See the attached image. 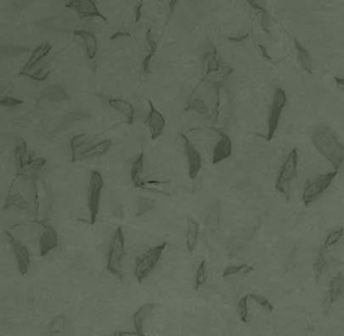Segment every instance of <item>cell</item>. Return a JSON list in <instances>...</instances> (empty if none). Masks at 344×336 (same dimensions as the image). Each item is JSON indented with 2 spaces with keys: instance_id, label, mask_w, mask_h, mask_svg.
Segmentation results:
<instances>
[{
  "instance_id": "1",
  "label": "cell",
  "mask_w": 344,
  "mask_h": 336,
  "mask_svg": "<svg viewBox=\"0 0 344 336\" xmlns=\"http://www.w3.org/2000/svg\"><path fill=\"white\" fill-rule=\"evenodd\" d=\"M311 140L319 154L338 171L344 163V144L335 131L328 126H319L312 132Z\"/></svg>"
},
{
  "instance_id": "2",
  "label": "cell",
  "mask_w": 344,
  "mask_h": 336,
  "mask_svg": "<svg viewBox=\"0 0 344 336\" xmlns=\"http://www.w3.org/2000/svg\"><path fill=\"white\" fill-rule=\"evenodd\" d=\"M299 165L298 148L294 147L281 165L275 179V188L276 192L283 195L287 201L291 198L292 183L296 179Z\"/></svg>"
},
{
  "instance_id": "3",
  "label": "cell",
  "mask_w": 344,
  "mask_h": 336,
  "mask_svg": "<svg viewBox=\"0 0 344 336\" xmlns=\"http://www.w3.org/2000/svg\"><path fill=\"white\" fill-rule=\"evenodd\" d=\"M125 256V235L123 228L118 226L111 238L108 255H107V270L119 280L123 279L122 265Z\"/></svg>"
},
{
  "instance_id": "4",
  "label": "cell",
  "mask_w": 344,
  "mask_h": 336,
  "mask_svg": "<svg viewBox=\"0 0 344 336\" xmlns=\"http://www.w3.org/2000/svg\"><path fill=\"white\" fill-rule=\"evenodd\" d=\"M167 246V242L156 244V246L149 248L137 259L134 271L138 282L141 283L148 278L149 274L152 272L155 267L158 266L160 260L162 259Z\"/></svg>"
},
{
  "instance_id": "5",
  "label": "cell",
  "mask_w": 344,
  "mask_h": 336,
  "mask_svg": "<svg viewBox=\"0 0 344 336\" xmlns=\"http://www.w3.org/2000/svg\"><path fill=\"white\" fill-rule=\"evenodd\" d=\"M104 188V179L99 171L93 170L90 173V180L87 190V204L90 213V222L94 224L97 221L102 191Z\"/></svg>"
},
{
  "instance_id": "6",
  "label": "cell",
  "mask_w": 344,
  "mask_h": 336,
  "mask_svg": "<svg viewBox=\"0 0 344 336\" xmlns=\"http://www.w3.org/2000/svg\"><path fill=\"white\" fill-rule=\"evenodd\" d=\"M337 174L338 171L333 170L309 181L302 194V201L304 205L308 207L320 198L329 189Z\"/></svg>"
},
{
  "instance_id": "7",
  "label": "cell",
  "mask_w": 344,
  "mask_h": 336,
  "mask_svg": "<svg viewBox=\"0 0 344 336\" xmlns=\"http://www.w3.org/2000/svg\"><path fill=\"white\" fill-rule=\"evenodd\" d=\"M288 97L284 89L275 88L274 91L273 102L270 108L269 118H268V132H267V140L271 141L277 131L278 122L281 113H283L285 107L287 106Z\"/></svg>"
},
{
  "instance_id": "8",
  "label": "cell",
  "mask_w": 344,
  "mask_h": 336,
  "mask_svg": "<svg viewBox=\"0 0 344 336\" xmlns=\"http://www.w3.org/2000/svg\"><path fill=\"white\" fill-rule=\"evenodd\" d=\"M181 137L183 140L184 150L188 164V174H189L191 180H195L202 169V156L197 147L192 143V141L185 134H181Z\"/></svg>"
},
{
  "instance_id": "9",
  "label": "cell",
  "mask_w": 344,
  "mask_h": 336,
  "mask_svg": "<svg viewBox=\"0 0 344 336\" xmlns=\"http://www.w3.org/2000/svg\"><path fill=\"white\" fill-rule=\"evenodd\" d=\"M6 237L8 239V242L10 244V248L12 251V254L14 256L17 269L20 272L21 276H25L28 271L29 266H30V254L27 249V247L23 242H21L19 239L15 238L11 233L5 231Z\"/></svg>"
},
{
  "instance_id": "10",
  "label": "cell",
  "mask_w": 344,
  "mask_h": 336,
  "mask_svg": "<svg viewBox=\"0 0 344 336\" xmlns=\"http://www.w3.org/2000/svg\"><path fill=\"white\" fill-rule=\"evenodd\" d=\"M147 102L149 106V111L144 120V125L149 131L150 138L155 140L163 134L167 122L165 116L162 114V112L156 109L153 103L150 100H147Z\"/></svg>"
},
{
  "instance_id": "11",
  "label": "cell",
  "mask_w": 344,
  "mask_h": 336,
  "mask_svg": "<svg viewBox=\"0 0 344 336\" xmlns=\"http://www.w3.org/2000/svg\"><path fill=\"white\" fill-rule=\"evenodd\" d=\"M65 6L69 9L74 10L81 17H98L103 21H107V18L101 13L96 3L92 1V0H71V1L66 2Z\"/></svg>"
},
{
  "instance_id": "12",
  "label": "cell",
  "mask_w": 344,
  "mask_h": 336,
  "mask_svg": "<svg viewBox=\"0 0 344 336\" xmlns=\"http://www.w3.org/2000/svg\"><path fill=\"white\" fill-rule=\"evenodd\" d=\"M219 135V138L213 148L212 155V164L217 165L221 162L227 160L232 155V141L228 134L224 132L215 130Z\"/></svg>"
},
{
  "instance_id": "13",
  "label": "cell",
  "mask_w": 344,
  "mask_h": 336,
  "mask_svg": "<svg viewBox=\"0 0 344 336\" xmlns=\"http://www.w3.org/2000/svg\"><path fill=\"white\" fill-rule=\"evenodd\" d=\"M95 143L94 137L86 134H78L70 139L71 160L73 163L83 161V157L86 151Z\"/></svg>"
},
{
  "instance_id": "14",
  "label": "cell",
  "mask_w": 344,
  "mask_h": 336,
  "mask_svg": "<svg viewBox=\"0 0 344 336\" xmlns=\"http://www.w3.org/2000/svg\"><path fill=\"white\" fill-rule=\"evenodd\" d=\"M43 230L39 239V252L41 257H46L59 246L58 232L50 223H42Z\"/></svg>"
},
{
  "instance_id": "15",
  "label": "cell",
  "mask_w": 344,
  "mask_h": 336,
  "mask_svg": "<svg viewBox=\"0 0 344 336\" xmlns=\"http://www.w3.org/2000/svg\"><path fill=\"white\" fill-rule=\"evenodd\" d=\"M73 34L82 45L87 58L89 60L95 59L98 52V42L95 35L86 29H76Z\"/></svg>"
},
{
  "instance_id": "16",
  "label": "cell",
  "mask_w": 344,
  "mask_h": 336,
  "mask_svg": "<svg viewBox=\"0 0 344 336\" xmlns=\"http://www.w3.org/2000/svg\"><path fill=\"white\" fill-rule=\"evenodd\" d=\"M52 51V45L49 43H44L40 45L38 48L35 49V51L31 53L29 56L27 62L23 66V68L20 71L21 76H26L27 74L31 73L35 68L38 66V64L51 53Z\"/></svg>"
},
{
  "instance_id": "17",
  "label": "cell",
  "mask_w": 344,
  "mask_h": 336,
  "mask_svg": "<svg viewBox=\"0 0 344 336\" xmlns=\"http://www.w3.org/2000/svg\"><path fill=\"white\" fill-rule=\"evenodd\" d=\"M106 100L111 108H113L114 110H116L118 113H120L121 115L125 117V119H127V124L129 125L133 124L135 120L136 110L134 105L130 101L122 98H115V97L106 98Z\"/></svg>"
},
{
  "instance_id": "18",
  "label": "cell",
  "mask_w": 344,
  "mask_h": 336,
  "mask_svg": "<svg viewBox=\"0 0 344 336\" xmlns=\"http://www.w3.org/2000/svg\"><path fill=\"white\" fill-rule=\"evenodd\" d=\"M199 230L200 226L198 221L192 217H188L186 228V248L190 254L194 253L196 250L199 238Z\"/></svg>"
},
{
  "instance_id": "19",
  "label": "cell",
  "mask_w": 344,
  "mask_h": 336,
  "mask_svg": "<svg viewBox=\"0 0 344 336\" xmlns=\"http://www.w3.org/2000/svg\"><path fill=\"white\" fill-rule=\"evenodd\" d=\"M14 158H15V165L17 166V171L22 169L24 166H26L31 160L35 158V155L33 152L29 151L27 148L26 141L18 137L15 144L14 149Z\"/></svg>"
},
{
  "instance_id": "20",
  "label": "cell",
  "mask_w": 344,
  "mask_h": 336,
  "mask_svg": "<svg viewBox=\"0 0 344 336\" xmlns=\"http://www.w3.org/2000/svg\"><path fill=\"white\" fill-rule=\"evenodd\" d=\"M143 165H144V154L143 152H140V154L134 160L131 167V179H132L133 184L138 189H141L142 183L144 181L142 180Z\"/></svg>"
},
{
  "instance_id": "21",
  "label": "cell",
  "mask_w": 344,
  "mask_h": 336,
  "mask_svg": "<svg viewBox=\"0 0 344 336\" xmlns=\"http://www.w3.org/2000/svg\"><path fill=\"white\" fill-rule=\"evenodd\" d=\"M145 41H146V44L148 46V53H147V55H145V57L142 60L141 68H142V71L144 73H148L149 72L150 62H151L152 58L154 57V55L156 53V49H158V43H156L154 35H153L152 30L150 28L146 29Z\"/></svg>"
},
{
  "instance_id": "22",
  "label": "cell",
  "mask_w": 344,
  "mask_h": 336,
  "mask_svg": "<svg viewBox=\"0 0 344 336\" xmlns=\"http://www.w3.org/2000/svg\"><path fill=\"white\" fill-rule=\"evenodd\" d=\"M293 41L295 44V48H296L297 55H298V61H299V64H300L301 68L304 71H306L307 73L312 74L313 65H312V58H311L309 52L295 37L293 38Z\"/></svg>"
},
{
  "instance_id": "23",
  "label": "cell",
  "mask_w": 344,
  "mask_h": 336,
  "mask_svg": "<svg viewBox=\"0 0 344 336\" xmlns=\"http://www.w3.org/2000/svg\"><path fill=\"white\" fill-rule=\"evenodd\" d=\"M344 289V277L341 272H337L330 281L328 301L329 304H334L341 296Z\"/></svg>"
},
{
  "instance_id": "24",
  "label": "cell",
  "mask_w": 344,
  "mask_h": 336,
  "mask_svg": "<svg viewBox=\"0 0 344 336\" xmlns=\"http://www.w3.org/2000/svg\"><path fill=\"white\" fill-rule=\"evenodd\" d=\"M111 146H112V140L111 139H103V140H100L98 142H95L86 151V154L83 157V160L101 157V156L107 154L108 150L111 148Z\"/></svg>"
},
{
  "instance_id": "25",
  "label": "cell",
  "mask_w": 344,
  "mask_h": 336,
  "mask_svg": "<svg viewBox=\"0 0 344 336\" xmlns=\"http://www.w3.org/2000/svg\"><path fill=\"white\" fill-rule=\"evenodd\" d=\"M10 207H15L20 210H28L29 204L25 197L19 191H12L11 189H9L4 202V209Z\"/></svg>"
},
{
  "instance_id": "26",
  "label": "cell",
  "mask_w": 344,
  "mask_h": 336,
  "mask_svg": "<svg viewBox=\"0 0 344 336\" xmlns=\"http://www.w3.org/2000/svg\"><path fill=\"white\" fill-rule=\"evenodd\" d=\"M255 271V268L248 264H240V265H232L228 266L224 269L222 272V278L227 279L237 274H248Z\"/></svg>"
},
{
  "instance_id": "27",
  "label": "cell",
  "mask_w": 344,
  "mask_h": 336,
  "mask_svg": "<svg viewBox=\"0 0 344 336\" xmlns=\"http://www.w3.org/2000/svg\"><path fill=\"white\" fill-rule=\"evenodd\" d=\"M343 236H344V227L343 226H339L337 228L332 229L328 233V235L326 236V238L323 242V249L325 251H327V250L335 247Z\"/></svg>"
},
{
  "instance_id": "28",
  "label": "cell",
  "mask_w": 344,
  "mask_h": 336,
  "mask_svg": "<svg viewBox=\"0 0 344 336\" xmlns=\"http://www.w3.org/2000/svg\"><path fill=\"white\" fill-rule=\"evenodd\" d=\"M204 62H205V72L207 75L221 70L220 64H219L216 57V51H214L213 53L211 52L206 53L204 56Z\"/></svg>"
},
{
  "instance_id": "29",
  "label": "cell",
  "mask_w": 344,
  "mask_h": 336,
  "mask_svg": "<svg viewBox=\"0 0 344 336\" xmlns=\"http://www.w3.org/2000/svg\"><path fill=\"white\" fill-rule=\"evenodd\" d=\"M152 309L151 304H146L136 313L135 315V326L138 330V334H142V321L145 318V316L150 312Z\"/></svg>"
},
{
  "instance_id": "30",
  "label": "cell",
  "mask_w": 344,
  "mask_h": 336,
  "mask_svg": "<svg viewBox=\"0 0 344 336\" xmlns=\"http://www.w3.org/2000/svg\"><path fill=\"white\" fill-rule=\"evenodd\" d=\"M185 111H195L200 114H205L208 112V107L205 104V102L199 98H191L187 102V105L185 106Z\"/></svg>"
},
{
  "instance_id": "31",
  "label": "cell",
  "mask_w": 344,
  "mask_h": 336,
  "mask_svg": "<svg viewBox=\"0 0 344 336\" xmlns=\"http://www.w3.org/2000/svg\"><path fill=\"white\" fill-rule=\"evenodd\" d=\"M207 281V265L206 261H201L196 271V278H195V289L199 290L202 288Z\"/></svg>"
},
{
  "instance_id": "32",
  "label": "cell",
  "mask_w": 344,
  "mask_h": 336,
  "mask_svg": "<svg viewBox=\"0 0 344 336\" xmlns=\"http://www.w3.org/2000/svg\"><path fill=\"white\" fill-rule=\"evenodd\" d=\"M248 300H249V295L246 294L242 296L239 301H238V314L240 317V320L243 323H248L249 321V309H248Z\"/></svg>"
},
{
  "instance_id": "33",
  "label": "cell",
  "mask_w": 344,
  "mask_h": 336,
  "mask_svg": "<svg viewBox=\"0 0 344 336\" xmlns=\"http://www.w3.org/2000/svg\"><path fill=\"white\" fill-rule=\"evenodd\" d=\"M249 299L254 300L257 304H259L262 308H264L268 312H273L274 311V306L273 304L267 299L265 296L257 294V293H249Z\"/></svg>"
},
{
  "instance_id": "34",
  "label": "cell",
  "mask_w": 344,
  "mask_h": 336,
  "mask_svg": "<svg viewBox=\"0 0 344 336\" xmlns=\"http://www.w3.org/2000/svg\"><path fill=\"white\" fill-rule=\"evenodd\" d=\"M154 208V202L149 198H141L138 205L137 216H142L145 213L149 212Z\"/></svg>"
},
{
  "instance_id": "35",
  "label": "cell",
  "mask_w": 344,
  "mask_h": 336,
  "mask_svg": "<svg viewBox=\"0 0 344 336\" xmlns=\"http://www.w3.org/2000/svg\"><path fill=\"white\" fill-rule=\"evenodd\" d=\"M23 100L15 98V97H11V96H2L0 98V104H1L3 107H7V108H15L17 106H20L23 104Z\"/></svg>"
},
{
  "instance_id": "36",
  "label": "cell",
  "mask_w": 344,
  "mask_h": 336,
  "mask_svg": "<svg viewBox=\"0 0 344 336\" xmlns=\"http://www.w3.org/2000/svg\"><path fill=\"white\" fill-rule=\"evenodd\" d=\"M50 75V70L45 68L41 70H35L34 72H31L26 75V77L33 79L35 81H44L47 79V77Z\"/></svg>"
},
{
  "instance_id": "37",
  "label": "cell",
  "mask_w": 344,
  "mask_h": 336,
  "mask_svg": "<svg viewBox=\"0 0 344 336\" xmlns=\"http://www.w3.org/2000/svg\"><path fill=\"white\" fill-rule=\"evenodd\" d=\"M131 34L125 32V30H122V32H117L116 34L112 35L110 37V41H114V40H118V39H123V38H130Z\"/></svg>"
},
{
  "instance_id": "38",
  "label": "cell",
  "mask_w": 344,
  "mask_h": 336,
  "mask_svg": "<svg viewBox=\"0 0 344 336\" xmlns=\"http://www.w3.org/2000/svg\"><path fill=\"white\" fill-rule=\"evenodd\" d=\"M142 4L143 2L140 1L137 4L136 9H135V21L138 23L141 17V8H142Z\"/></svg>"
},
{
  "instance_id": "39",
  "label": "cell",
  "mask_w": 344,
  "mask_h": 336,
  "mask_svg": "<svg viewBox=\"0 0 344 336\" xmlns=\"http://www.w3.org/2000/svg\"><path fill=\"white\" fill-rule=\"evenodd\" d=\"M334 82L336 83V85H337L338 88L344 90V78H341V77L336 76V77H334Z\"/></svg>"
},
{
  "instance_id": "40",
  "label": "cell",
  "mask_w": 344,
  "mask_h": 336,
  "mask_svg": "<svg viewBox=\"0 0 344 336\" xmlns=\"http://www.w3.org/2000/svg\"><path fill=\"white\" fill-rule=\"evenodd\" d=\"M175 4H177V1H171V2H170V8H171V12H172V13L174 12Z\"/></svg>"
},
{
  "instance_id": "41",
  "label": "cell",
  "mask_w": 344,
  "mask_h": 336,
  "mask_svg": "<svg viewBox=\"0 0 344 336\" xmlns=\"http://www.w3.org/2000/svg\"><path fill=\"white\" fill-rule=\"evenodd\" d=\"M119 336H123V335H122V334H121V335H119Z\"/></svg>"
}]
</instances>
